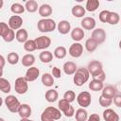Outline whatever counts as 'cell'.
<instances>
[{"instance_id": "6da1fadb", "label": "cell", "mask_w": 121, "mask_h": 121, "mask_svg": "<svg viewBox=\"0 0 121 121\" xmlns=\"http://www.w3.org/2000/svg\"><path fill=\"white\" fill-rule=\"evenodd\" d=\"M89 78H90V73H89L88 69L85 67H80V68H78L77 72L75 73L73 81H74L75 85L82 86L84 83H86L88 81Z\"/></svg>"}, {"instance_id": "7a4b0ae2", "label": "cell", "mask_w": 121, "mask_h": 121, "mask_svg": "<svg viewBox=\"0 0 121 121\" xmlns=\"http://www.w3.org/2000/svg\"><path fill=\"white\" fill-rule=\"evenodd\" d=\"M0 35L3 40L7 43H10L14 39H16V33L5 22L0 23Z\"/></svg>"}, {"instance_id": "3957f363", "label": "cell", "mask_w": 121, "mask_h": 121, "mask_svg": "<svg viewBox=\"0 0 121 121\" xmlns=\"http://www.w3.org/2000/svg\"><path fill=\"white\" fill-rule=\"evenodd\" d=\"M4 102H5L6 107L8 108V110L10 112H13V113L18 112V110L21 106V103H20V101L18 100V98L16 96H14L12 95H9L5 98Z\"/></svg>"}, {"instance_id": "277c9868", "label": "cell", "mask_w": 121, "mask_h": 121, "mask_svg": "<svg viewBox=\"0 0 121 121\" xmlns=\"http://www.w3.org/2000/svg\"><path fill=\"white\" fill-rule=\"evenodd\" d=\"M58 107L59 110L66 116V117H72L75 114V109L73 108V106H71V104L66 101L64 98L60 99L58 103Z\"/></svg>"}, {"instance_id": "5b68a950", "label": "cell", "mask_w": 121, "mask_h": 121, "mask_svg": "<svg viewBox=\"0 0 121 121\" xmlns=\"http://www.w3.org/2000/svg\"><path fill=\"white\" fill-rule=\"evenodd\" d=\"M28 81L26 79L25 77H19L15 79L14 83V89L15 92L19 95H24L28 90Z\"/></svg>"}, {"instance_id": "8992f818", "label": "cell", "mask_w": 121, "mask_h": 121, "mask_svg": "<svg viewBox=\"0 0 121 121\" xmlns=\"http://www.w3.org/2000/svg\"><path fill=\"white\" fill-rule=\"evenodd\" d=\"M87 69L90 73V75L95 78L102 71H103V67H102V63L98 60H91L89 63H88V66H87Z\"/></svg>"}, {"instance_id": "52a82bcc", "label": "cell", "mask_w": 121, "mask_h": 121, "mask_svg": "<svg viewBox=\"0 0 121 121\" xmlns=\"http://www.w3.org/2000/svg\"><path fill=\"white\" fill-rule=\"evenodd\" d=\"M77 101H78V104L81 108H87L88 106H90V104L92 102L91 94L89 92H86V91L79 93L77 96Z\"/></svg>"}, {"instance_id": "ba28073f", "label": "cell", "mask_w": 121, "mask_h": 121, "mask_svg": "<svg viewBox=\"0 0 121 121\" xmlns=\"http://www.w3.org/2000/svg\"><path fill=\"white\" fill-rule=\"evenodd\" d=\"M91 38L97 44H101L106 40V32H105V30L103 28H95V29L93 30Z\"/></svg>"}, {"instance_id": "9c48e42d", "label": "cell", "mask_w": 121, "mask_h": 121, "mask_svg": "<svg viewBox=\"0 0 121 121\" xmlns=\"http://www.w3.org/2000/svg\"><path fill=\"white\" fill-rule=\"evenodd\" d=\"M35 43H36V45H37V49L39 50H43V49H46L50 46L51 44V39L47 36H40L38 38L35 39Z\"/></svg>"}, {"instance_id": "30bf717a", "label": "cell", "mask_w": 121, "mask_h": 121, "mask_svg": "<svg viewBox=\"0 0 121 121\" xmlns=\"http://www.w3.org/2000/svg\"><path fill=\"white\" fill-rule=\"evenodd\" d=\"M69 55L73 58H79L83 53V45L79 43H74L69 47Z\"/></svg>"}, {"instance_id": "8fae6325", "label": "cell", "mask_w": 121, "mask_h": 121, "mask_svg": "<svg viewBox=\"0 0 121 121\" xmlns=\"http://www.w3.org/2000/svg\"><path fill=\"white\" fill-rule=\"evenodd\" d=\"M43 113H44L46 116H48V117H50L54 120H59L61 117V112L59 109H57L53 106H49V107L45 108L43 110Z\"/></svg>"}, {"instance_id": "7c38bea8", "label": "cell", "mask_w": 121, "mask_h": 121, "mask_svg": "<svg viewBox=\"0 0 121 121\" xmlns=\"http://www.w3.org/2000/svg\"><path fill=\"white\" fill-rule=\"evenodd\" d=\"M8 25L12 30H19L21 29V26L23 25V19L19 15H12L11 17H9Z\"/></svg>"}, {"instance_id": "4fadbf2b", "label": "cell", "mask_w": 121, "mask_h": 121, "mask_svg": "<svg viewBox=\"0 0 121 121\" xmlns=\"http://www.w3.org/2000/svg\"><path fill=\"white\" fill-rule=\"evenodd\" d=\"M39 75H40V70H39V68H37V67H35V66H31V67H29V68L26 70L25 78H26V79L28 82H32V81H34V80H36V79L38 78Z\"/></svg>"}, {"instance_id": "5bb4252c", "label": "cell", "mask_w": 121, "mask_h": 121, "mask_svg": "<svg viewBox=\"0 0 121 121\" xmlns=\"http://www.w3.org/2000/svg\"><path fill=\"white\" fill-rule=\"evenodd\" d=\"M103 118L105 121H119V115L112 109H106L103 112Z\"/></svg>"}, {"instance_id": "9a60e30c", "label": "cell", "mask_w": 121, "mask_h": 121, "mask_svg": "<svg viewBox=\"0 0 121 121\" xmlns=\"http://www.w3.org/2000/svg\"><path fill=\"white\" fill-rule=\"evenodd\" d=\"M81 26L83 29H86V30H92L95 27V20L93 18V17H84L81 22Z\"/></svg>"}, {"instance_id": "2e32d148", "label": "cell", "mask_w": 121, "mask_h": 121, "mask_svg": "<svg viewBox=\"0 0 121 121\" xmlns=\"http://www.w3.org/2000/svg\"><path fill=\"white\" fill-rule=\"evenodd\" d=\"M85 36V33H84V30L83 28L81 27H75L71 30V38L76 42H79L81 41Z\"/></svg>"}, {"instance_id": "e0dca14e", "label": "cell", "mask_w": 121, "mask_h": 121, "mask_svg": "<svg viewBox=\"0 0 121 121\" xmlns=\"http://www.w3.org/2000/svg\"><path fill=\"white\" fill-rule=\"evenodd\" d=\"M31 112H32L31 107L28 104H25V103L21 104V106L18 110V113L21 118H28L31 115Z\"/></svg>"}, {"instance_id": "ac0fdd59", "label": "cell", "mask_w": 121, "mask_h": 121, "mask_svg": "<svg viewBox=\"0 0 121 121\" xmlns=\"http://www.w3.org/2000/svg\"><path fill=\"white\" fill-rule=\"evenodd\" d=\"M38 11H39L40 16L43 17V19H46V18H48L52 14V11L53 10H52V8H51L50 5H48V4H43V5L40 6Z\"/></svg>"}, {"instance_id": "d6986e66", "label": "cell", "mask_w": 121, "mask_h": 121, "mask_svg": "<svg viewBox=\"0 0 121 121\" xmlns=\"http://www.w3.org/2000/svg\"><path fill=\"white\" fill-rule=\"evenodd\" d=\"M63 71L66 75L70 76V75H75V73L77 72L78 70V67H77V64L73 61H66L64 64H63Z\"/></svg>"}, {"instance_id": "ffe728a7", "label": "cell", "mask_w": 121, "mask_h": 121, "mask_svg": "<svg viewBox=\"0 0 121 121\" xmlns=\"http://www.w3.org/2000/svg\"><path fill=\"white\" fill-rule=\"evenodd\" d=\"M101 95H103L104 97L112 99V98L116 95V89H115V87H113V86H112V85H108V86L104 87V88L102 89V94H101Z\"/></svg>"}, {"instance_id": "44dd1931", "label": "cell", "mask_w": 121, "mask_h": 121, "mask_svg": "<svg viewBox=\"0 0 121 121\" xmlns=\"http://www.w3.org/2000/svg\"><path fill=\"white\" fill-rule=\"evenodd\" d=\"M57 27H58L59 32H60V34H62V35L67 34V33L71 30V25H70V23H69L68 21H66V20L60 21V22L58 24Z\"/></svg>"}, {"instance_id": "7402d4cb", "label": "cell", "mask_w": 121, "mask_h": 121, "mask_svg": "<svg viewBox=\"0 0 121 121\" xmlns=\"http://www.w3.org/2000/svg\"><path fill=\"white\" fill-rule=\"evenodd\" d=\"M103 88H104L103 82L100 81V80H98L97 78H93L89 82V89L92 90V91L97 92V91H101Z\"/></svg>"}, {"instance_id": "603a6c76", "label": "cell", "mask_w": 121, "mask_h": 121, "mask_svg": "<svg viewBox=\"0 0 121 121\" xmlns=\"http://www.w3.org/2000/svg\"><path fill=\"white\" fill-rule=\"evenodd\" d=\"M73 16L77 17V18H81L85 15V12H86V9L85 8H83L82 6L80 5H76L72 8V10H71Z\"/></svg>"}, {"instance_id": "cb8c5ba5", "label": "cell", "mask_w": 121, "mask_h": 121, "mask_svg": "<svg viewBox=\"0 0 121 121\" xmlns=\"http://www.w3.org/2000/svg\"><path fill=\"white\" fill-rule=\"evenodd\" d=\"M16 40L19 43H26L28 40V33L26 31V29L25 28H21L19 30L16 31Z\"/></svg>"}, {"instance_id": "d4e9b609", "label": "cell", "mask_w": 121, "mask_h": 121, "mask_svg": "<svg viewBox=\"0 0 121 121\" xmlns=\"http://www.w3.org/2000/svg\"><path fill=\"white\" fill-rule=\"evenodd\" d=\"M21 62L25 67H31L35 62V57L32 54H26L22 58Z\"/></svg>"}, {"instance_id": "484cf974", "label": "cell", "mask_w": 121, "mask_h": 121, "mask_svg": "<svg viewBox=\"0 0 121 121\" xmlns=\"http://www.w3.org/2000/svg\"><path fill=\"white\" fill-rule=\"evenodd\" d=\"M39 59L43 63H49L52 60H53V54L50 52V51H47V50H43L40 53L39 55Z\"/></svg>"}, {"instance_id": "4316f807", "label": "cell", "mask_w": 121, "mask_h": 121, "mask_svg": "<svg viewBox=\"0 0 121 121\" xmlns=\"http://www.w3.org/2000/svg\"><path fill=\"white\" fill-rule=\"evenodd\" d=\"M75 117L77 121H87L88 119V113L87 111L84 108H79L75 112Z\"/></svg>"}, {"instance_id": "83f0119b", "label": "cell", "mask_w": 121, "mask_h": 121, "mask_svg": "<svg viewBox=\"0 0 121 121\" xmlns=\"http://www.w3.org/2000/svg\"><path fill=\"white\" fill-rule=\"evenodd\" d=\"M99 5H100V3H99L98 0H88L86 2L85 9L90 11V12H94L98 9Z\"/></svg>"}, {"instance_id": "f1b7e54d", "label": "cell", "mask_w": 121, "mask_h": 121, "mask_svg": "<svg viewBox=\"0 0 121 121\" xmlns=\"http://www.w3.org/2000/svg\"><path fill=\"white\" fill-rule=\"evenodd\" d=\"M25 8H26V9L28 12L33 13V12L39 10V8H40V7H38V3H37L35 0H28V1L26 2Z\"/></svg>"}, {"instance_id": "f546056e", "label": "cell", "mask_w": 121, "mask_h": 121, "mask_svg": "<svg viewBox=\"0 0 121 121\" xmlns=\"http://www.w3.org/2000/svg\"><path fill=\"white\" fill-rule=\"evenodd\" d=\"M42 82L44 86L47 87H51L54 84V77L52 76V74L49 73H44L42 76Z\"/></svg>"}, {"instance_id": "4dcf8cb0", "label": "cell", "mask_w": 121, "mask_h": 121, "mask_svg": "<svg viewBox=\"0 0 121 121\" xmlns=\"http://www.w3.org/2000/svg\"><path fill=\"white\" fill-rule=\"evenodd\" d=\"M58 97H59V94H58V92H57L56 90H54V89H49V90L46 91V93H45V99H46L48 102H50V103L55 102V101L58 99Z\"/></svg>"}, {"instance_id": "1f68e13d", "label": "cell", "mask_w": 121, "mask_h": 121, "mask_svg": "<svg viewBox=\"0 0 121 121\" xmlns=\"http://www.w3.org/2000/svg\"><path fill=\"white\" fill-rule=\"evenodd\" d=\"M43 20H44V33L45 32H51V31L55 30L57 26H56V23L53 19L46 18Z\"/></svg>"}, {"instance_id": "d6a6232c", "label": "cell", "mask_w": 121, "mask_h": 121, "mask_svg": "<svg viewBox=\"0 0 121 121\" xmlns=\"http://www.w3.org/2000/svg\"><path fill=\"white\" fill-rule=\"evenodd\" d=\"M0 90L5 94H8L10 92L11 86H10V83L8 79H6L4 78H0Z\"/></svg>"}, {"instance_id": "836d02e7", "label": "cell", "mask_w": 121, "mask_h": 121, "mask_svg": "<svg viewBox=\"0 0 121 121\" xmlns=\"http://www.w3.org/2000/svg\"><path fill=\"white\" fill-rule=\"evenodd\" d=\"M53 54L57 59H63V58H65V56L67 54V50L64 46H58L55 48Z\"/></svg>"}, {"instance_id": "e575fe53", "label": "cell", "mask_w": 121, "mask_h": 121, "mask_svg": "<svg viewBox=\"0 0 121 121\" xmlns=\"http://www.w3.org/2000/svg\"><path fill=\"white\" fill-rule=\"evenodd\" d=\"M25 9H26L25 6L21 5L20 3H13L10 7V10L14 14H22V13H24Z\"/></svg>"}, {"instance_id": "d590c367", "label": "cell", "mask_w": 121, "mask_h": 121, "mask_svg": "<svg viewBox=\"0 0 121 121\" xmlns=\"http://www.w3.org/2000/svg\"><path fill=\"white\" fill-rule=\"evenodd\" d=\"M24 49L27 52H33L37 49V45L35 43V40H27L24 43Z\"/></svg>"}, {"instance_id": "8d00e7d4", "label": "cell", "mask_w": 121, "mask_h": 121, "mask_svg": "<svg viewBox=\"0 0 121 121\" xmlns=\"http://www.w3.org/2000/svg\"><path fill=\"white\" fill-rule=\"evenodd\" d=\"M84 45H85V48H86V50H87L88 52H94V51L96 49V47H97L98 44H97L92 38H90V39L86 40Z\"/></svg>"}, {"instance_id": "74e56055", "label": "cell", "mask_w": 121, "mask_h": 121, "mask_svg": "<svg viewBox=\"0 0 121 121\" xmlns=\"http://www.w3.org/2000/svg\"><path fill=\"white\" fill-rule=\"evenodd\" d=\"M120 21V16L117 12H114V11H111L110 13V17H109V20H108V24L110 25H117Z\"/></svg>"}, {"instance_id": "f35d334b", "label": "cell", "mask_w": 121, "mask_h": 121, "mask_svg": "<svg viewBox=\"0 0 121 121\" xmlns=\"http://www.w3.org/2000/svg\"><path fill=\"white\" fill-rule=\"evenodd\" d=\"M7 60H8V62H9V64L15 65V64H17L18 61H19V55H18L17 53H15V52H10V53H9Z\"/></svg>"}, {"instance_id": "ab89813d", "label": "cell", "mask_w": 121, "mask_h": 121, "mask_svg": "<svg viewBox=\"0 0 121 121\" xmlns=\"http://www.w3.org/2000/svg\"><path fill=\"white\" fill-rule=\"evenodd\" d=\"M63 98H64L66 101H68L69 103H72V102L75 101V99H76V94H75L74 91L68 90V91H66V92L64 93Z\"/></svg>"}, {"instance_id": "60d3db41", "label": "cell", "mask_w": 121, "mask_h": 121, "mask_svg": "<svg viewBox=\"0 0 121 121\" xmlns=\"http://www.w3.org/2000/svg\"><path fill=\"white\" fill-rule=\"evenodd\" d=\"M98 102H99V105H100L101 107L108 108V107L111 106V104L112 103V99L104 97L103 95H100V96H99V99H98Z\"/></svg>"}, {"instance_id": "b9f144b4", "label": "cell", "mask_w": 121, "mask_h": 121, "mask_svg": "<svg viewBox=\"0 0 121 121\" xmlns=\"http://www.w3.org/2000/svg\"><path fill=\"white\" fill-rule=\"evenodd\" d=\"M110 13H111V11L106 10V9L100 11V13L98 15V18H99L100 22H102V23H108V20H109V17H110Z\"/></svg>"}, {"instance_id": "7bdbcfd3", "label": "cell", "mask_w": 121, "mask_h": 121, "mask_svg": "<svg viewBox=\"0 0 121 121\" xmlns=\"http://www.w3.org/2000/svg\"><path fill=\"white\" fill-rule=\"evenodd\" d=\"M52 76L55 78H60V76H61V73H60V69L58 68L57 66H54L52 68Z\"/></svg>"}, {"instance_id": "ee69618b", "label": "cell", "mask_w": 121, "mask_h": 121, "mask_svg": "<svg viewBox=\"0 0 121 121\" xmlns=\"http://www.w3.org/2000/svg\"><path fill=\"white\" fill-rule=\"evenodd\" d=\"M113 103L116 107L121 108V95H116L113 97Z\"/></svg>"}, {"instance_id": "f6af8a7d", "label": "cell", "mask_w": 121, "mask_h": 121, "mask_svg": "<svg viewBox=\"0 0 121 121\" xmlns=\"http://www.w3.org/2000/svg\"><path fill=\"white\" fill-rule=\"evenodd\" d=\"M87 121H100V117H99V115L97 113H92L88 117Z\"/></svg>"}, {"instance_id": "bcb514c9", "label": "cell", "mask_w": 121, "mask_h": 121, "mask_svg": "<svg viewBox=\"0 0 121 121\" xmlns=\"http://www.w3.org/2000/svg\"><path fill=\"white\" fill-rule=\"evenodd\" d=\"M95 78H97L98 80H100V81H102V82H103V81L106 79V74H105V72H104V71H102V72H101V73H100V74H99Z\"/></svg>"}, {"instance_id": "7dc6e473", "label": "cell", "mask_w": 121, "mask_h": 121, "mask_svg": "<svg viewBox=\"0 0 121 121\" xmlns=\"http://www.w3.org/2000/svg\"><path fill=\"white\" fill-rule=\"evenodd\" d=\"M41 121H56V120H54V119L46 116L44 113L42 112V114H41Z\"/></svg>"}, {"instance_id": "c3c4849f", "label": "cell", "mask_w": 121, "mask_h": 121, "mask_svg": "<svg viewBox=\"0 0 121 121\" xmlns=\"http://www.w3.org/2000/svg\"><path fill=\"white\" fill-rule=\"evenodd\" d=\"M0 60H1V75L3 74V68H4V65H5V58L3 55L0 56Z\"/></svg>"}, {"instance_id": "681fc988", "label": "cell", "mask_w": 121, "mask_h": 121, "mask_svg": "<svg viewBox=\"0 0 121 121\" xmlns=\"http://www.w3.org/2000/svg\"><path fill=\"white\" fill-rule=\"evenodd\" d=\"M20 121H33V120H30V119H28V118H21Z\"/></svg>"}, {"instance_id": "f907efd6", "label": "cell", "mask_w": 121, "mask_h": 121, "mask_svg": "<svg viewBox=\"0 0 121 121\" xmlns=\"http://www.w3.org/2000/svg\"><path fill=\"white\" fill-rule=\"evenodd\" d=\"M2 6H3V1H1V3H0V8H2Z\"/></svg>"}, {"instance_id": "816d5d0a", "label": "cell", "mask_w": 121, "mask_h": 121, "mask_svg": "<svg viewBox=\"0 0 121 121\" xmlns=\"http://www.w3.org/2000/svg\"><path fill=\"white\" fill-rule=\"evenodd\" d=\"M119 48L121 49V40H120V42H119Z\"/></svg>"}, {"instance_id": "f5cc1de1", "label": "cell", "mask_w": 121, "mask_h": 121, "mask_svg": "<svg viewBox=\"0 0 121 121\" xmlns=\"http://www.w3.org/2000/svg\"><path fill=\"white\" fill-rule=\"evenodd\" d=\"M0 121H5V119H4V118H2V117H1V118H0Z\"/></svg>"}]
</instances>
